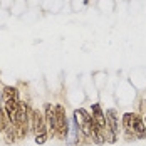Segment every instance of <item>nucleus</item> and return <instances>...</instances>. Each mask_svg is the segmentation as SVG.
Returning a JSON list of instances; mask_svg holds the SVG:
<instances>
[{
    "label": "nucleus",
    "mask_w": 146,
    "mask_h": 146,
    "mask_svg": "<svg viewBox=\"0 0 146 146\" xmlns=\"http://www.w3.org/2000/svg\"><path fill=\"white\" fill-rule=\"evenodd\" d=\"M44 116H45L47 128H49V134L54 136V133H56V108L50 102H47L44 106Z\"/></svg>",
    "instance_id": "nucleus-5"
},
{
    "label": "nucleus",
    "mask_w": 146,
    "mask_h": 146,
    "mask_svg": "<svg viewBox=\"0 0 146 146\" xmlns=\"http://www.w3.org/2000/svg\"><path fill=\"white\" fill-rule=\"evenodd\" d=\"M15 138H17V133H15L14 126L10 124V126L7 128V131H5V141H7V143H12V141H15Z\"/></svg>",
    "instance_id": "nucleus-10"
},
{
    "label": "nucleus",
    "mask_w": 146,
    "mask_h": 146,
    "mask_svg": "<svg viewBox=\"0 0 146 146\" xmlns=\"http://www.w3.org/2000/svg\"><path fill=\"white\" fill-rule=\"evenodd\" d=\"M10 126V121L7 117V113L3 111V106H0V134L7 131V128Z\"/></svg>",
    "instance_id": "nucleus-8"
},
{
    "label": "nucleus",
    "mask_w": 146,
    "mask_h": 146,
    "mask_svg": "<svg viewBox=\"0 0 146 146\" xmlns=\"http://www.w3.org/2000/svg\"><path fill=\"white\" fill-rule=\"evenodd\" d=\"M91 111H92V117H94V121L98 123V126L101 128L102 131L108 128V117H106V114L102 113V109H101V106L96 102V104H92V108H91Z\"/></svg>",
    "instance_id": "nucleus-6"
},
{
    "label": "nucleus",
    "mask_w": 146,
    "mask_h": 146,
    "mask_svg": "<svg viewBox=\"0 0 146 146\" xmlns=\"http://www.w3.org/2000/svg\"><path fill=\"white\" fill-rule=\"evenodd\" d=\"M56 108V133L60 139L67 138V133H69V123H67V114H66V109L64 106H54Z\"/></svg>",
    "instance_id": "nucleus-2"
},
{
    "label": "nucleus",
    "mask_w": 146,
    "mask_h": 146,
    "mask_svg": "<svg viewBox=\"0 0 146 146\" xmlns=\"http://www.w3.org/2000/svg\"><path fill=\"white\" fill-rule=\"evenodd\" d=\"M106 117H108V123L113 129V134L117 138V133H119V126H117V113L116 109H108L106 111Z\"/></svg>",
    "instance_id": "nucleus-7"
},
{
    "label": "nucleus",
    "mask_w": 146,
    "mask_h": 146,
    "mask_svg": "<svg viewBox=\"0 0 146 146\" xmlns=\"http://www.w3.org/2000/svg\"><path fill=\"white\" fill-rule=\"evenodd\" d=\"M123 128L126 134H138L139 138H143L146 134V123L145 119L136 114V113H126L123 114Z\"/></svg>",
    "instance_id": "nucleus-1"
},
{
    "label": "nucleus",
    "mask_w": 146,
    "mask_h": 146,
    "mask_svg": "<svg viewBox=\"0 0 146 146\" xmlns=\"http://www.w3.org/2000/svg\"><path fill=\"white\" fill-rule=\"evenodd\" d=\"M2 96H3V99H7V98H19V92H17V89L12 88V86H5Z\"/></svg>",
    "instance_id": "nucleus-9"
},
{
    "label": "nucleus",
    "mask_w": 146,
    "mask_h": 146,
    "mask_svg": "<svg viewBox=\"0 0 146 146\" xmlns=\"http://www.w3.org/2000/svg\"><path fill=\"white\" fill-rule=\"evenodd\" d=\"M45 116L39 111V109H32L30 113V131L34 133L35 136L37 134H42V133H47V126H45Z\"/></svg>",
    "instance_id": "nucleus-3"
},
{
    "label": "nucleus",
    "mask_w": 146,
    "mask_h": 146,
    "mask_svg": "<svg viewBox=\"0 0 146 146\" xmlns=\"http://www.w3.org/2000/svg\"><path fill=\"white\" fill-rule=\"evenodd\" d=\"M19 98H7L3 99V111L7 113V117L10 121V124L15 123V116H17V109H19Z\"/></svg>",
    "instance_id": "nucleus-4"
},
{
    "label": "nucleus",
    "mask_w": 146,
    "mask_h": 146,
    "mask_svg": "<svg viewBox=\"0 0 146 146\" xmlns=\"http://www.w3.org/2000/svg\"><path fill=\"white\" fill-rule=\"evenodd\" d=\"M47 138H49V133L37 134V136H35V143H37V145H44L45 141H47Z\"/></svg>",
    "instance_id": "nucleus-11"
}]
</instances>
